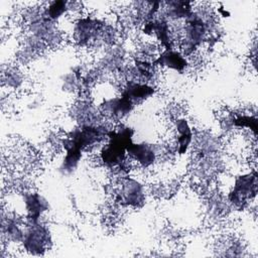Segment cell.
<instances>
[{"instance_id": "10", "label": "cell", "mask_w": 258, "mask_h": 258, "mask_svg": "<svg viewBox=\"0 0 258 258\" xmlns=\"http://www.w3.org/2000/svg\"><path fill=\"white\" fill-rule=\"evenodd\" d=\"M153 63L159 70L172 71L179 75L185 73L190 67L189 59L178 48L161 49Z\"/></svg>"}, {"instance_id": "5", "label": "cell", "mask_w": 258, "mask_h": 258, "mask_svg": "<svg viewBox=\"0 0 258 258\" xmlns=\"http://www.w3.org/2000/svg\"><path fill=\"white\" fill-rule=\"evenodd\" d=\"M195 130L185 116H176L172 120L168 147L173 154L185 155L192 147Z\"/></svg>"}, {"instance_id": "7", "label": "cell", "mask_w": 258, "mask_h": 258, "mask_svg": "<svg viewBox=\"0 0 258 258\" xmlns=\"http://www.w3.org/2000/svg\"><path fill=\"white\" fill-rule=\"evenodd\" d=\"M98 107L103 117L113 124L124 122L135 109V105L119 93L104 97Z\"/></svg>"}, {"instance_id": "6", "label": "cell", "mask_w": 258, "mask_h": 258, "mask_svg": "<svg viewBox=\"0 0 258 258\" xmlns=\"http://www.w3.org/2000/svg\"><path fill=\"white\" fill-rule=\"evenodd\" d=\"M25 231V219L16 212L2 209L1 213V237L2 245L8 246H18L24 237Z\"/></svg>"}, {"instance_id": "4", "label": "cell", "mask_w": 258, "mask_h": 258, "mask_svg": "<svg viewBox=\"0 0 258 258\" xmlns=\"http://www.w3.org/2000/svg\"><path fill=\"white\" fill-rule=\"evenodd\" d=\"M128 159L134 167L150 170L161 160L164 150L161 145L148 141H131L126 148Z\"/></svg>"}, {"instance_id": "15", "label": "cell", "mask_w": 258, "mask_h": 258, "mask_svg": "<svg viewBox=\"0 0 258 258\" xmlns=\"http://www.w3.org/2000/svg\"><path fill=\"white\" fill-rule=\"evenodd\" d=\"M43 7L46 15L56 23H60L64 18H70L69 1L53 0L43 2Z\"/></svg>"}, {"instance_id": "2", "label": "cell", "mask_w": 258, "mask_h": 258, "mask_svg": "<svg viewBox=\"0 0 258 258\" xmlns=\"http://www.w3.org/2000/svg\"><path fill=\"white\" fill-rule=\"evenodd\" d=\"M113 202L125 209H141L147 201V190L142 180L131 174L118 176L113 185Z\"/></svg>"}, {"instance_id": "14", "label": "cell", "mask_w": 258, "mask_h": 258, "mask_svg": "<svg viewBox=\"0 0 258 258\" xmlns=\"http://www.w3.org/2000/svg\"><path fill=\"white\" fill-rule=\"evenodd\" d=\"M1 83L3 90L9 92L20 91L25 87L26 77L19 64H3L1 68Z\"/></svg>"}, {"instance_id": "9", "label": "cell", "mask_w": 258, "mask_h": 258, "mask_svg": "<svg viewBox=\"0 0 258 258\" xmlns=\"http://www.w3.org/2000/svg\"><path fill=\"white\" fill-rule=\"evenodd\" d=\"M70 113L78 126L98 125L106 120L101 114L98 105L90 99L80 98L72 105Z\"/></svg>"}, {"instance_id": "3", "label": "cell", "mask_w": 258, "mask_h": 258, "mask_svg": "<svg viewBox=\"0 0 258 258\" xmlns=\"http://www.w3.org/2000/svg\"><path fill=\"white\" fill-rule=\"evenodd\" d=\"M53 245L52 234L45 220L26 222L20 249L31 256L45 255Z\"/></svg>"}, {"instance_id": "12", "label": "cell", "mask_w": 258, "mask_h": 258, "mask_svg": "<svg viewBox=\"0 0 258 258\" xmlns=\"http://www.w3.org/2000/svg\"><path fill=\"white\" fill-rule=\"evenodd\" d=\"M60 149L62 151V156L60 157L56 168L57 172L63 177H71L79 169L85 153L74 146L66 144L60 145Z\"/></svg>"}, {"instance_id": "11", "label": "cell", "mask_w": 258, "mask_h": 258, "mask_svg": "<svg viewBox=\"0 0 258 258\" xmlns=\"http://www.w3.org/2000/svg\"><path fill=\"white\" fill-rule=\"evenodd\" d=\"M155 93L156 87L154 85L138 81H126L119 89V94L132 102L135 107L153 97Z\"/></svg>"}, {"instance_id": "8", "label": "cell", "mask_w": 258, "mask_h": 258, "mask_svg": "<svg viewBox=\"0 0 258 258\" xmlns=\"http://www.w3.org/2000/svg\"><path fill=\"white\" fill-rule=\"evenodd\" d=\"M19 196L22 208L20 215L26 222L44 220V215L49 211L50 205L43 195L33 189H22Z\"/></svg>"}, {"instance_id": "1", "label": "cell", "mask_w": 258, "mask_h": 258, "mask_svg": "<svg viewBox=\"0 0 258 258\" xmlns=\"http://www.w3.org/2000/svg\"><path fill=\"white\" fill-rule=\"evenodd\" d=\"M257 192V169L256 166H249L233 177L228 191L224 194L231 210L244 211L251 206L252 202H255Z\"/></svg>"}, {"instance_id": "13", "label": "cell", "mask_w": 258, "mask_h": 258, "mask_svg": "<svg viewBox=\"0 0 258 258\" xmlns=\"http://www.w3.org/2000/svg\"><path fill=\"white\" fill-rule=\"evenodd\" d=\"M223 146L221 136L209 132V131H198L195 132L192 152L198 154H216L221 153Z\"/></svg>"}]
</instances>
